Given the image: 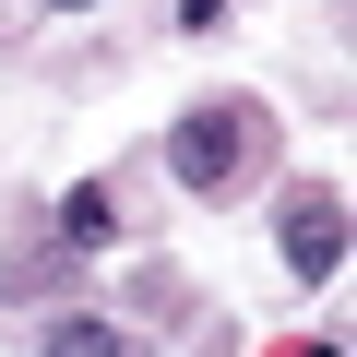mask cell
Here are the masks:
<instances>
[{
	"label": "cell",
	"instance_id": "obj_6",
	"mask_svg": "<svg viewBox=\"0 0 357 357\" xmlns=\"http://www.w3.org/2000/svg\"><path fill=\"white\" fill-rule=\"evenodd\" d=\"M286 357H345V345H286Z\"/></svg>",
	"mask_w": 357,
	"mask_h": 357
},
{
	"label": "cell",
	"instance_id": "obj_4",
	"mask_svg": "<svg viewBox=\"0 0 357 357\" xmlns=\"http://www.w3.org/2000/svg\"><path fill=\"white\" fill-rule=\"evenodd\" d=\"M36 357H131V333H119V321H84V310H72V321H48V333H36Z\"/></svg>",
	"mask_w": 357,
	"mask_h": 357
},
{
	"label": "cell",
	"instance_id": "obj_7",
	"mask_svg": "<svg viewBox=\"0 0 357 357\" xmlns=\"http://www.w3.org/2000/svg\"><path fill=\"white\" fill-rule=\"evenodd\" d=\"M60 13H96V0H60Z\"/></svg>",
	"mask_w": 357,
	"mask_h": 357
},
{
	"label": "cell",
	"instance_id": "obj_2",
	"mask_svg": "<svg viewBox=\"0 0 357 357\" xmlns=\"http://www.w3.org/2000/svg\"><path fill=\"white\" fill-rule=\"evenodd\" d=\"M286 274H345V191L333 178L286 191Z\"/></svg>",
	"mask_w": 357,
	"mask_h": 357
},
{
	"label": "cell",
	"instance_id": "obj_5",
	"mask_svg": "<svg viewBox=\"0 0 357 357\" xmlns=\"http://www.w3.org/2000/svg\"><path fill=\"white\" fill-rule=\"evenodd\" d=\"M227 24V0H178V36H215Z\"/></svg>",
	"mask_w": 357,
	"mask_h": 357
},
{
	"label": "cell",
	"instance_id": "obj_1",
	"mask_svg": "<svg viewBox=\"0 0 357 357\" xmlns=\"http://www.w3.org/2000/svg\"><path fill=\"white\" fill-rule=\"evenodd\" d=\"M262 155H274V119L250 96H203V107L167 119V167H178V191H203V203H238L262 178Z\"/></svg>",
	"mask_w": 357,
	"mask_h": 357
},
{
	"label": "cell",
	"instance_id": "obj_3",
	"mask_svg": "<svg viewBox=\"0 0 357 357\" xmlns=\"http://www.w3.org/2000/svg\"><path fill=\"white\" fill-rule=\"evenodd\" d=\"M107 238H119V191H107V178H72V191H60V250L96 262Z\"/></svg>",
	"mask_w": 357,
	"mask_h": 357
}]
</instances>
